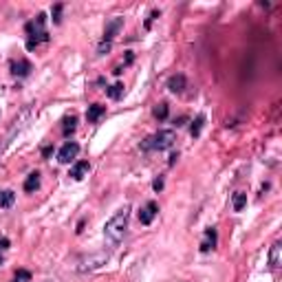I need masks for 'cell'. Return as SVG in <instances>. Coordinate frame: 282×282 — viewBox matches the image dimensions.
<instances>
[{"mask_svg": "<svg viewBox=\"0 0 282 282\" xmlns=\"http://www.w3.org/2000/svg\"><path fill=\"white\" fill-rule=\"evenodd\" d=\"M128 218H130V210L123 207V210H119L117 214L104 225V238H106L108 245L115 247V245H119V242L123 240L126 229H128Z\"/></svg>", "mask_w": 282, "mask_h": 282, "instance_id": "6da1fadb", "label": "cell"}, {"mask_svg": "<svg viewBox=\"0 0 282 282\" xmlns=\"http://www.w3.org/2000/svg\"><path fill=\"white\" fill-rule=\"evenodd\" d=\"M106 262H108V254H106V251H97V254H91V256L79 258L77 264H75V271H77V273H91V271L101 269Z\"/></svg>", "mask_w": 282, "mask_h": 282, "instance_id": "7a4b0ae2", "label": "cell"}, {"mask_svg": "<svg viewBox=\"0 0 282 282\" xmlns=\"http://www.w3.org/2000/svg\"><path fill=\"white\" fill-rule=\"evenodd\" d=\"M176 141V135L174 130H159L157 135L148 137L143 143V150H167L172 148Z\"/></svg>", "mask_w": 282, "mask_h": 282, "instance_id": "3957f363", "label": "cell"}, {"mask_svg": "<svg viewBox=\"0 0 282 282\" xmlns=\"http://www.w3.org/2000/svg\"><path fill=\"white\" fill-rule=\"evenodd\" d=\"M77 154H79V145L75 143V141H66V143L60 148V152H57V161H60V163H70Z\"/></svg>", "mask_w": 282, "mask_h": 282, "instance_id": "277c9868", "label": "cell"}, {"mask_svg": "<svg viewBox=\"0 0 282 282\" xmlns=\"http://www.w3.org/2000/svg\"><path fill=\"white\" fill-rule=\"evenodd\" d=\"M157 214H159V205H157V203H154V201L145 203V205L139 210V223L141 225H150Z\"/></svg>", "mask_w": 282, "mask_h": 282, "instance_id": "5b68a950", "label": "cell"}, {"mask_svg": "<svg viewBox=\"0 0 282 282\" xmlns=\"http://www.w3.org/2000/svg\"><path fill=\"white\" fill-rule=\"evenodd\" d=\"M121 26H123V18H113L104 29V42H113V38L121 31Z\"/></svg>", "mask_w": 282, "mask_h": 282, "instance_id": "8992f818", "label": "cell"}, {"mask_svg": "<svg viewBox=\"0 0 282 282\" xmlns=\"http://www.w3.org/2000/svg\"><path fill=\"white\" fill-rule=\"evenodd\" d=\"M282 262V242L276 240L271 245V251H269V267L271 269H278Z\"/></svg>", "mask_w": 282, "mask_h": 282, "instance_id": "52a82bcc", "label": "cell"}, {"mask_svg": "<svg viewBox=\"0 0 282 282\" xmlns=\"http://www.w3.org/2000/svg\"><path fill=\"white\" fill-rule=\"evenodd\" d=\"M167 88H170L172 93H183L185 88H188V79H185V75H181V73L172 75V77L167 79Z\"/></svg>", "mask_w": 282, "mask_h": 282, "instance_id": "ba28073f", "label": "cell"}, {"mask_svg": "<svg viewBox=\"0 0 282 282\" xmlns=\"http://www.w3.org/2000/svg\"><path fill=\"white\" fill-rule=\"evenodd\" d=\"M29 73H31V62L29 60L11 62V75H16V77H26Z\"/></svg>", "mask_w": 282, "mask_h": 282, "instance_id": "9c48e42d", "label": "cell"}, {"mask_svg": "<svg viewBox=\"0 0 282 282\" xmlns=\"http://www.w3.org/2000/svg\"><path fill=\"white\" fill-rule=\"evenodd\" d=\"M104 115H106V106H101V104H93V106H88V110H86V119L91 123H97Z\"/></svg>", "mask_w": 282, "mask_h": 282, "instance_id": "30bf717a", "label": "cell"}, {"mask_svg": "<svg viewBox=\"0 0 282 282\" xmlns=\"http://www.w3.org/2000/svg\"><path fill=\"white\" fill-rule=\"evenodd\" d=\"M88 170H91V163H88V161H77L73 167H70V176H73L75 181H82L84 176L88 174Z\"/></svg>", "mask_w": 282, "mask_h": 282, "instance_id": "8fae6325", "label": "cell"}, {"mask_svg": "<svg viewBox=\"0 0 282 282\" xmlns=\"http://www.w3.org/2000/svg\"><path fill=\"white\" fill-rule=\"evenodd\" d=\"M214 247H216V229L210 227V229H205V240L201 242V251H210V249H214Z\"/></svg>", "mask_w": 282, "mask_h": 282, "instance_id": "7c38bea8", "label": "cell"}, {"mask_svg": "<svg viewBox=\"0 0 282 282\" xmlns=\"http://www.w3.org/2000/svg\"><path fill=\"white\" fill-rule=\"evenodd\" d=\"M40 188V174L38 172H31L24 179V192H35Z\"/></svg>", "mask_w": 282, "mask_h": 282, "instance_id": "4fadbf2b", "label": "cell"}, {"mask_svg": "<svg viewBox=\"0 0 282 282\" xmlns=\"http://www.w3.org/2000/svg\"><path fill=\"white\" fill-rule=\"evenodd\" d=\"M13 201H16V194H13L11 189H2V192H0V207H2V210H9V207L13 205Z\"/></svg>", "mask_w": 282, "mask_h": 282, "instance_id": "5bb4252c", "label": "cell"}, {"mask_svg": "<svg viewBox=\"0 0 282 282\" xmlns=\"http://www.w3.org/2000/svg\"><path fill=\"white\" fill-rule=\"evenodd\" d=\"M245 205H247V194L245 192H236V194H234V201H232L234 212H242V210H245Z\"/></svg>", "mask_w": 282, "mask_h": 282, "instance_id": "9a60e30c", "label": "cell"}, {"mask_svg": "<svg viewBox=\"0 0 282 282\" xmlns=\"http://www.w3.org/2000/svg\"><path fill=\"white\" fill-rule=\"evenodd\" d=\"M75 128H77V117H75V115H70V117H66V119H64V126H62V132H64V135L69 137L70 132L75 130Z\"/></svg>", "mask_w": 282, "mask_h": 282, "instance_id": "2e32d148", "label": "cell"}, {"mask_svg": "<svg viewBox=\"0 0 282 282\" xmlns=\"http://www.w3.org/2000/svg\"><path fill=\"white\" fill-rule=\"evenodd\" d=\"M203 123H205V115H198L196 119L192 121V128H189V132H192V137H198L203 130Z\"/></svg>", "mask_w": 282, "mask_h": 282, "instance_id": "e0dca14e", "label": "cell"}, {"mask_svg": "<svg viewBox=\"0 0 282 282\" xmlns=\"http://www.w3.org/2000/svg\"><path fill=\"white\" fill-rule=\"evenodd\" d=\"M152 115H154L157 119H161V121H163V119H167V104H165V101H161V104L154 106Z\"/></svg>", "mask_w": 282, "mask_h": 282, "instance_id": "ac0fdd59", "label": "cell"}, {"mask_svg": "<svg viewBox=\"0 0 282 282\" xmlns=\"http://www.w3.org/2000/svg\"><path fill=\"white\" fill-rule=\"evenodd\" d=\"M13 282H31V271H26V269H18L16 276H13Z\"/></svg>", "mask_w": 282, "mask_h": 282, "instance_id": "d6986e66", "label": "cell"}, {"mask_svg": "<svg viewBox=\"0 0 282 282\" xmlns=\"http://www.w3.org/2000/svg\"><path fill=\"white\" fill-rule=\"evenodd\" d=\"M121 95H123V84H113L108 88V97H113V99H119Z\"/></svg>", "mask_w": 282, "mask_h": 282, "instance_id": "ffe728a7", "label": "cell"}, {"mask_svg": "<svg viewBox=\"0 0 282 282\" xmlns=\"http://www.w3.org/2000/svg\"><path fill=\"white\" fill-rule=\"evenodd\" d=\"M110 47H113V42H104V40H101L99 47H97V55H104V53H108Z\"/></svg>", "mask_w": 282, "mask_h": 282, "instance_id": "44dd1931", "label": "cell"}, {"mask_svg": "<svg viewBox=\"0 0 282 282\" xmlns=\"http://www.w3.org/2000/svg\"><path fill=\"white\" fill-rule=\"evenodd\" d=\"M60 13H62V4H55L53 7V20L55 22H60Z\"/></svg>", "mask_w": 282, "mask_h": 282, "instance_id": "7402d4cb", "label": "cell"}, {"mask_svg": "<svg viewBox=\"0 0 282 282\" xmlns=\"http://www.w3.org/2000/svg\"><path fill=\"white\" fill-rule=\"evenodd\" d=\"M152 188L157 189V192H161V189H163V179H157V181H154V183H152Z\"/></svg>", "mask_w": 282, "mask_h": 282, "instance_id": "603a6c76", "label": "cell"}, {"mask_svg": "<svg viewBox=\"0 0 282 282\" xmlns=\"http://www.w3.org/2000/svg\"><path fill=\"white\" fill-rule=\"evenodd\" d=\"M51 152H53V145H47V148H42V157H48Z\"/></svg>", "mask_w": 282, "mask_h": 282, "instance_id": "cb8c5ba5", "label": "cell"}, {"mask_svg": "<svg viewBox=\"0 0 282 282\" xmlns=\"http://www.w3.org/2000/svg\"><path fill=\"white\" fill-rule=\"evenodd\" d=\"M9 247V238H0V249H7Z\"/></svg>", "mask_w": 282, "mask_h": 282, "instance_id": "d4e9b609", "label": "cell"}, {"mask_svg": "<svg viewBox=\"0 0 282 282\" xmlns=\"http://www.w3.org/2000/svg\"><path fill=\"white\" fill-rule=\"evenodd\" d=\"M185 121H188V119H185V117H179V119H176V121H174V123H176V126H183V123H185Z\"/></svg>", "mask_w": 282, "mask_h": 282, "instance_id": "484cf974", "label": "cell"}, {"mask_svg": "<svg viewBox=\"0 0 282 282\" xmlns=\"http://www.w3.org/2000/svg\"><path fill=\"white\" fill-rule=\"evenodd\" d=\"M176 159H179V154H172V157H170V161H167V163H170V165H174V161H176Z\"/></svg>", "mask_w": 282, "mask_h": 282, "instance_id": "4316f807", "label": "cell"}, {"mask_svg": "<svg viewBox=\"0 0 282 282\" xmlns=\"http://www.w3.org/2000/svg\"><path fill=\"white\" fill-rule=\"evenodd\" d=\"M0 262H2V256H0Z\"/></svg>", "mask_w": 282, "mask_h": 282, "instance_id": "83f0119b", "label": "cell"}, {"mask_svg": "<svg viewBox=\"0 0 282 282\" xmlns=\"http://www.w3.org/2000/svg\"><path fill=\"white\" fill-rule=\"evenodd\" d=\"M44 282H51V280H44Z\"/></svg>", "mask_w": 282, "mask_h": 282, "instance_id": "f1b7e54d", "label": "cell"}, {"mask_svg": "<svg viewBox=\"0 0 282 282\" xmlns=\"http://www.w3.org/2000/svg\"><path fill=\"white\" fill-rule=\"evenodd\" d=\"M0 238H2V236H0Z\"/></svg>", "mask_w": 282, "mask_h": 282, "instance_id": "f546056e", "label": "cell"}]
</instances>
